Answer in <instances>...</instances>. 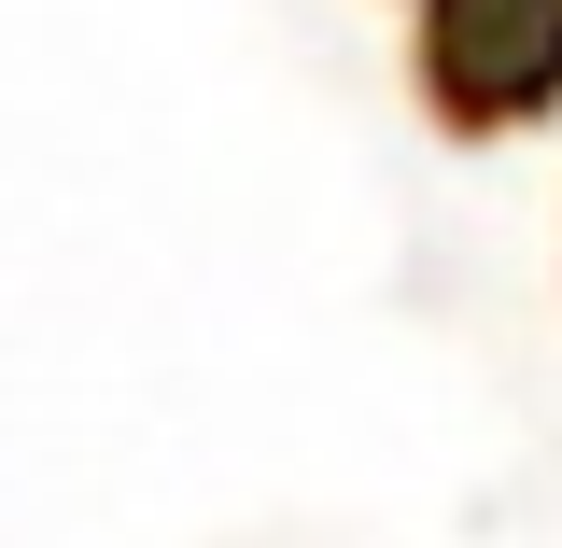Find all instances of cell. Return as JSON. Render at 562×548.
<instances>
[{
    "label": "cell",
    "mask_w": 562,
    "mask_h": 548,
    "mask_svg": "<svg viewBox=\"0 0 562 548\" xmlns=\"http://www.w3.org/2000/svg\"><path fill=\"white\" fill-rule=\"evenodd\" d=\"M562 85V0H436V99L520 113Z\"/></svg>",
    "instance_id": "1"
}]
</instances>
